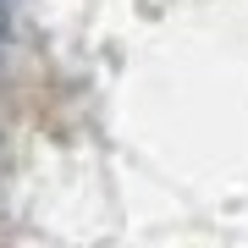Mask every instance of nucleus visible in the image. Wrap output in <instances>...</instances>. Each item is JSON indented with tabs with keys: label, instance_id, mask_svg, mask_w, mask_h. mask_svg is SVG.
<instances>
[{
	"label": "nucleus",
	"instance_id": "nucleus-1",
	"mask_svg": "<svg viewBox=\"0 0 248 248\" xmlns=\"http://www.w3.org/2000/svg\"><path fill=\"white\" fill-rule=\"evenodd\" d=\"M6 17H11V0H0V39H6Z\"/></svg>",
	"mask_w": 248,
	"mask_h": 248
}]
</instances>
